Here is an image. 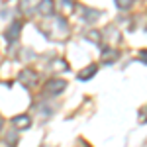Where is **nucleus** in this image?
I'll list each match as a JSON object with an SVG mask.
<instances>
[{
  "mask_svg": "<svg viewBox=\"0 0 147 147\" xmlns=\"http://www.w3.org/2000/svg\"><path fill=\"white\" fill-rule=\"evenodd\" d=\"M61 6H63L65 10H73V8H75V2H69V0H63V2H61Z\"/></svg>",
  "mask_w": 147,
  "mask_h": 147,
  "instance_id": "15",
  "label": "nucleus"
},
{
  "mask_svg": "<svg viewBox=\"0 0 147 147\" xmlns=\"http://www.w3.org/2000/svg\"><path fill=\"white\" fill-rule=\"evenodd\" d=\"M114 4H116V8H118V10H129V8L134 6V2H131V0H116Z\"/></svg>",
  "mask_w": 147,
  "mask_h": 147,
  "instance_id": "12",
  "label": "nucleus"
},
{
  "mask_svg": "<svg viewBox=\"0 0 147 147\" xmlns=\"http://www.w3.org/2000/svg\"><path fill=\"white\" fill-rule=\"evenodd\" d=\"M20 10H22V14H26V16H32L34 12H37V4H35V2H22V4H20Z\"/></svg>",
  "mask_w": 147,
  "mask_h": 147,
  "instance_id": "9",
  "label": "nucleus"
},
{
  "mask_svg": "<svg viewBox=\"0 0 147 147\" xmlns=\"http://www.w3.org/2000/svg\"><path fill=\"white\" fill-rule=\"evenodd\" d=\"M84 37H86V39H90V41H94V43H100L102 34H100V32H96V30H90V32H86V34H84Z\"/></svg>",
  "mask_w": 147,
  "mask_h": 147,
  "instance_id": "11",
  "label": "nucleus"
},
{
  "mask_svg": "<svg viewBox=\"0 0 147 147\" xmlns=\"http://www.w3.org/2000/svg\"><path fill=\"white\" fill-rule=\"evenodd\" d=\"M18 80H20V84L26 86V88H34L35 84H37V73H35L34 69H22V73L18 75Z\"/></svg>",
  "mask_w": 147,
  "mask_h": 147,
  "instance_id": "1",
  "label": "nucleus"
},
{
  "mask_svg": "<svg viewBox=\"0 0 147 147\" xmlns=\"http://www.w3.org/2000/svg\"><path fill=\"white\" fill-rule=\"evenodd\" d=\"M100 59H102V63H104V65H112L114 61L118 59V51L112 49V47H102Z\"/></svg>",
  "mask_w": 147,
  "mask_h": 147,
  "instance_id": "6",
  "label": "nucleus"
},
{
  "mask_svg": "<svg viewBox=\"0 0 147 147\" xmlns=\"http://www.w3.org/2000/svg\"><path fill=\"white\" fill-rule=\"evenodd\" d=\"M12 124L16 125V129H30L32 127V118L28 114H20L12 118Z\"/></svg>",
  "mask_w": 147,
  "mask_h": 147,
  "instance_id": "4",
  "label": "nucleus"
},
{
  "mask_svg": "<svg viewBox=\"0 0 147 147\" xmlns=\"http://www.w3.org/2000/svg\"><path fill=\"white\" fill-rule=\"evenodd\" d=\"M4 141L8 143V147H16V143H18V129H10L6 134V137H4Z\"/></svg>",
  "mask_w": 147,
  "mask_h": 147,
  "instance_id": "10",
  "label": "nucleus"
},
{
  "mask_svg": "<svg viewBox=\"0 0 147 147\" xmlns=\"http://www.w3.org/2000/svg\"><path fill=\"white\" fill-rule=\"evenodd\" d=\"M0 129H2V118H0Z\"/></svg>",
  "mask_w": 147,
  "mask_h": 147,
  "instance_id": "16",
  "label": "nucleus"
},
{
  "mask_svg": "<svg viewBox=\"0 0 147 147\" xmlns=\"http://www.w3.org/2000/svg\"><path fill=\"white\" fill-rule=\"evenodd\" d=\"M137 59H139L141 63H145V65H147V49H141L139 55H137Z\"/></svg>",
  "mask_w": 147,
  "mask_h": 147,
  "instance_id": "14",
  "label": "nucleus"
},
{
  "mask_svg": "<svg viewBox=\"0 0 147 147\" xmlns=\"http://www.w3.org/2000/svg\"><path fill=\"white\" fill-rule=\"evenodd\" d=\"M22 34V22L20 20H14V22H10V26L6 28V32H4V39L8 41V43H12V41H16L18 39V35Z\"/></svg>",
  "mask_w": 147,
  "mask_h": 147,
  "instance_id": "3",
  "label": "nucleus"
},
{
  "mask_svg": "<svg viewBox=\"0 0 147 147\" xmlns=\"http://www.w3.org/2000/svg\"><path fill=\"white\" fill-rule=\"evenodd\" d=\"M98 16H100V12H98V10H92V8H84V10H82V20L88 22V24L94 22Z\"/></svg>",
  "mask_w": 147,
  "mask_h": 147,
  "instance_id": "8",
  "label": "nucleus"
},
{
  "mask_svg": "<svg viewBox=\"0 0 147 147\" xmlns=\"http://www.w3.org/2000/svg\"><path fill=\"white\" fill-rule=\"evenodd\" d=\"M65 88H67V80L59 79V77H55V79H49V80L45 82V92H47V94H51V96L61 94Z\"/></svg>",
  "mask_w": 147,
  "mask_h": 147,
  "instance_id": "2",
  "label": "nucleus"
},
{
  "mask_svg": "<svg viewBox=\"0 0 147 147\" xmlns=\"http://www.w3.org/2000/svg\"><path fill=\"white\" fill-rule=\"evenodd\" d=\"M53 12H55V2L53 0H43V2H37V14H41V16H53Z\"/></svg>",
  "mask_w": 147,
  "mask_h": 147,
  "instance_id": "5",
  "label": "nucleus"
},
{
  "mask_svg": "<svg viewBox=\"0 0 147 147\" xmlns=\"http://www.w3.org/2000/svg\"><path fill=\"white\" fill-rule=\"evenodd\" d=\"M96 73H98V65H88V67H84V69L79 73V75H77V79L84 82V80H90L92 77L96 75Z\"/></svg>",
  "mask_w": 147,
  "mask_h": 147,
  "instance_id": "7",
  "label": "nucleus"
},
{
  "mask_svg": "<svg viewBox=\"0 0 147 147\" xmlns=\"http://www.w3.org/2000/svg\"><path fill=\"white\" fill-rule=\"evenodd\" d=\"M37 110H41V114H43V116H51V114H53V106H47V104H39V106H37Z\"/></svg>",
  "mask_w": 147,
  "mask_h": 147,
  "instance_id": "13",
  "label": "nucleus"
}]
</instances>
